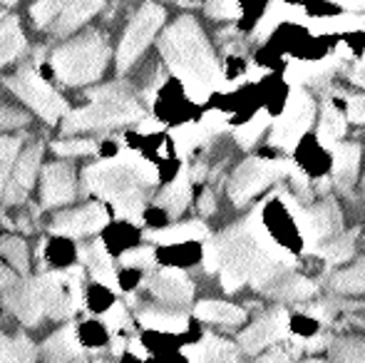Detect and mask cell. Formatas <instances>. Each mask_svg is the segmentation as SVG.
Wrapping results in <instances>:
<instances>
[{"label":"cell","mask_w":365,"mask_h":363,"mask_svg":"<svg viewBox=\"0 0 365 363\" xmlns=\"http://www.w3.org/2000/svg\"><path fill=\"white\" fill-rule=\"evenodd\" d=\"M199 127L204 130V135H217L219 130H224L226 127V117L224 115H219V112H209L207 117H204L202 122H199Z\"/></svg>","instance_id":"cell-45"},{"label":"cell","mask_w":365,"mask_h":363,"mask_svg":"<svg viewBox=\"0 0 365 363\" xmlns=\"http://www.w3.org/2000/svg\"><path fill=\"white\" fill-rule=\"evenodd\" d=\"M328 286L338 294H365V257L333 274L328 279Z\"/></svg>","instance_id":"cell-27"},{"label":"cell","mask_w":365,"mask_h":363,"mask_svg":"<svg viewBox=\"0 0 365 363\" xmlns=\"http://www.w3.org/2000/svg\"><path fill=\"white\" fill-rule=\"evenodd\" d=\"M8 88L23 102H28V105L48 122H58L60 117L68 112V102L50 88L33 68H23L20 73H15L13 78H8Z\"/></svg>","instance_id":"cell-11"},{"label":"cell","mask_w":365,"mask_h":363,"mask_svg":"<svg viewBox=\"0 0 365 363\" xmlns=\"http://www.w3.org/2000/svg\"><path fill=\"white\" fill-rule=\"evenodd\" d=\"M80 257L85 259L87 269H90L92 276H95V281H100V284L110 286V289H117L115 267H112L110 254L105 252V247H102L100 242H95L92 247H87V249H80Z\"/></svg>","instance_id":"cell-25"},{"label":"cell","mask_w":365,"mask_h":363,"mask_svg":"<svg viewBox=\"0 0 365 363\" xmlns=\"http://www.w3.org/2000/svg\"><path fill=\"white\" fill-rule=\"evenodd\" d=\"M209 229L204 222L194 219V222L174 224V227L159 229V232H149L147 239L157 244H182V242H197V239H207Z\"/></svg>","instance_id":"cell-24"},{"label":"cell","mask_w":365,"mask_h":363,"mask_svg":"<svg viewBox=\"0 0 365 363\" xmlns=\"http://www.w3.org/2000/svg\"><path fill=\"white\" fill-rule=\"evenodd\" d=\"M53 150L63 157H77V155H90L97 150V145L92 140H60L53 145Z\"/></svg>","instance_id":"cell-41"},{"label":"cell","mask_w":365,"mask_h":363,"mask_svg":"<svg viewBox=\"0 0 365 363\" xmlns=\"http://www.w3.org/2000/svg\"><path fill=\"white\" fill-rule=\"evenodd\" d=\"M157 182V170L135 152H122L85 170V187L115 204L120 219L140 222L147 207V189Z\"/></svg>","instance_id":"cell-3"},{"label":"cell","mask_w":365,"mask_h":363,"mask_svg":"<svg viewBox=\"0 0 365 363\" xmlns=\"http://www.w3.org/2000/svg\"><path fill=\"white\" fill-rule=\"evenodd\" d=\"M189 202H192V175H189V170L184 167L177 175V180L157 197V207L164 209L169 217H179V214L189 207Z\"/></svg>","instance_id":"cell-21"},{"label":"cell","mask_w":365,"mask_h":363,"mask_svg":"<svg viewBox=\"0 0 365 363\" xmlns=\"http://www.w3.org/2000/svg\"><path fill=\"white\" fill-rule=\"evenodd\" d=\"M122 267L127 269H152L154 262H157V254H154L152 247H137L132 252L122 254Z\"/></svg>","instance_id":"cell-39"},{"label":"cell","mask_w":365,"mask_h":363,"mask_svg":"<svg viewBox=\"0 0 365 363\" xmlns=\"http://www.w3.org/2000/svg\"><path fill=\"white\" fill-rule=\"evenodd\" d=\"M351 80L356 85H361V88H365V53H363V58L358 60L356 65H353V70H351Z\"/></svg>","instance_id":"cell-46"},{"label":"cell","mask_w":365,"mask_h":363,"mask_svg":"<svg viewBox=\"0 0 365 363\" xmlns=\"http://www.w3.org/2000/svg\"><path fill=\"white\" fill-rule=\"evenodd\" d=\"M159 53L194 100H204L219 85L221 70L217 55L192 15H182L177 23L164 30Z\"/></svg>","instance_id":"cell-2"},{"label":"cell","mask_w":365,"mask_h":363,"mask_svg":"<svg viewBox=\"0 0 365 363\" xmlns=\"http://www.w3.org/2000/svg\"><path fill=\"white\" fill-rule=\"evenodd\" d=\"M13 3H18V0H0V5H13Z\"/></svg>","instance_id":"cell-51"},{"label":"cell","mask_w":365,"mask_h":363,"mask_svg":"<svg viewBox=\"0 0 365 363\" xmlns=\"http://www.w3.org/2000/svg\"><path fill=\"white\" fill-rule=\"evenodd\" d=\"M23 50H25V35L20 30L18 20L5 18L3 25H0V68L18 58Z\"/></svg>","instance_id":"cell-28"},{"label":"cell","mask_w":365,"mask_h":363,"mask_svg":"<svg viewBox=\"0 0 365 363\" xmlns=\"http://www.w3.org/2000/svg\"><path fill=\"white\" fill-rule=\"evenodd\" d=\"M204 10L214 20H234L239 18V0H207Z\"/></svg>","instance_id":"cell-40"},{"label":"cell","mask_w":365,"mask_h":363,"mask_svg":"<svg viewBox=\"0 0 365 363\" xmlns=\"http://www.w3.org/2000/svg\"><path fill=\"white\" fill-rule=\"evenodd\" d=\"M363 184H365V182H363Z\"/></svg>","instance_id":"cell-53"},{"label":"cell","mask_w":365,"mask_h":363,"mask_svg":"<svg viewBox=\"0 0 365 363\" xmlns=\"http://www.w3.org/2000/svg\"><path fill=\"white\" fill-rule=\"evenodd\" d=\"M264 207L266 202L209 242L224 291L234 294L241 286L266 291L276 279L296 269L291 249H286L264 222Z\"/></svg>","instance_id":"cell-1"},{"label":"cell","mask_w":365,"mask_h":363,"mask_svg":"<svg viewBox=\"0 0 365 363\" xmlns=\"http://www.w3.org/2000/svg\"><path fill=\"white\" fill-rule=\"evenodd\" d=\"M102 321H105V326L112 331V334H117V331H122V329H130V314H127V309L120 304V301L112 304V309L102 316Z\"/></svg>","instance_id":"cell-42"},{"label":"cell","mask_w":365,"mask_h":363,"mask_svg":"<svg viewBox=\"0 0 365 363\" xmlns=\"http://www.w3.org/2000/svg\"><path fill=\"white\" fill-rule=\"evenodd\" d=\"M164 23V8L157 3H145L137 15L132 18L130 28H127L125 38L120 43V53H117V70L125 73L137 63L142 53L149 48V43L154 40V35L159 33Z\"/></svg>","instance_id":"cell-10"},{"label":"cell","mask_w":365,"mask_h":363,"mask_svg":"<svg viewBox=\"0 0 365 363\" xmlns=\"http://www.w3.org/2000/svg\"><path fill=\"white\" fill-rule=\"evenodd\" d=\"M291 336V316L284 306H274L264 316L254 321L249 329L241 331L239 346L241 351H246L249 356H259L261 351H266L269 346L286 341Z\"/></svg>","instance_id":"cell-12"},{"label":"cell","mask_w":365,"mask_h":363,"mask_svg":"<svg viewBox=\"0 0 365 363\" xmlns=\"http://www.w3.org/2000/svg\"><path fill=\"white\" fill-rule=\"evenodd\" d=\"M313 120H316V102L311 92L303 90V85H293L284 112L271 127V147L291 152L301 142V137L311 130Z\"/></svg>","instance_id":"cell-9"},{"label":"cell","mask_w":365,"mask_h":363,"mask_svg":"<svg viewBox=\"0 0 365 363\" xmlns=\"http://www.w3.org/2000/svg\"><path fill=\"white\" fill-rule=\"evenodd\" d=\"M301 354H303V341L289 336L286 341H279V344L269 346L264 354H259L256 363H296Z\"/></svg>","instance_id":"cell-32"},{"label":"cell","mask_w":365,"mask_h":363,"mask_svg":"<svg viewBox=\"0 0 365 363\" xmlns=\"http://www.w3.org/2000/svg\"><path fill=\"white\" fill-rule=\"evenodd\" d=\"M20 155V140L18 137H0V194L5 189L10 170H13L15 160Z\"/></svg>","instance_id":"cell-36"},{"label":"cell","mask_w":365,"mask_h":363,"mask_svg":"<svg viewBox=\"0 0 365 363\" xmlns=\"http://www.w3.org/2000/svg\"><path fill=\"white\" fill-rule=\"evenodd\" d=\"M331 155H333V167H331L333 184H336L338 189H343V192H348L358 180V170H361V147L353 145V142H338L331 150Z\"/></svg>","instance_id":"cell-18"},{"label":"cell","mask_w":365,"mask_h":363,"mask_svg":"<svg viewBox=\"0 0 365 363\" xmlns=\"http://www.w3.org/2000/svg\"><path fill=\"white\" fill-rule=\"evenodd\" d=\"M145 117V110L137 102L135 92L127 85H105L100 90L90 92V105L75 110L65 117V132H82V130H100V127H115L125 122H137Z\"/></svg>","instance_id":"cell-5"},{"label":"cell","mask_w":365,"mask_h":363,"mask_svg":"<svg viewBox=\"0 0 365 363\" xmlns=\"http://www.w3.org/2000/svg\"><path fill=\"white\" fill-rule=\"evenodd\" d=\"M301 363H328V361H323V359H308V361H301Z\"/></svg>","instance_id":"cell-50"},{"label":"cell","mask_w":365,"mask_h":363,"mask_svg":"<svg viewBox=\"0 0 365 363\" xmlns=\"http://www.w3.org/2000/svg\"><path fill=\"white\" fill-rule=\"evenodd\" d=\"M194 316L199 321H207V324H219V326H239L246 321V311L236 304L229 301H217V299H207L199 301Z\"/></svg>","instance_id":"cell-22"},{"label":"cell","mask_w":365,"mask_h":363,"mask_svg":"<svg viewBox=\"0 0 365 363\" xmlns=\"http://www.w3.org/2000/svg\"><path fill=\"white\" fill-rule=\"evenodd\" d=\"M296 165L289 160H264V157H249L244 160L229 180V199L236 207H244L256 199L269 184L291 177Z\"/></svg>","instance_id":"cell-7"},{"label":"cell","mask_w":365,"mask_h":363,"mask_svg":"<svg viewBox=\"0 0 365 363\" xmlns=\"http://www.w3.org/2000/svg\"><path fill=\"white\" fill-rule=\"evenodd\" d=\"M353 239H356V232L353 234L341 232V234H336V237L328 239V242H323L321 247H316L311 254L321 257L323 262H328V264H343L353 257Z\"/></svg>","instance_id":"cell-30"},{"label":"cell","mask_w":365,"mask_h":363,"mask_svg":"<svg viewBox=\"0 0 365 363\" xmlns=\"http://www.w3.org/2000/svg\"><path fill=\"white\" fill-rule=\"evenodd\" d=\"M28 125V115L15 107L0 105V130H13V127H23Z\"/></svg>","instance_id":"cell-43"},{"label":"cell","mask_w":365,"mask_h":363,"mask_svg":"<svg viewBox=\"0 0 365 363\" xmlns=\"http://www.w3.org/2000/svg\"><path fill=\"white\" fill-rule=\"evenodd\" d=\"M281 197L289 202V209L296 219L298 229L303 234V242H306L308 252H313L316 247H321L323 242H328L331 237L343 232V217H341V209L333 199H321V202H313V204H298V199L293 197Z\"/></svg>","instance_id":"cell-8"},{"label":"cell","mask_w":365,"mask_h":363,"mask_svg":"<svg viewBox=\"0 0 365 363\" xmlns=\"http://www.w3.org/2000/svg\"><path fill=\"white\" fill-rule=\"evenodd\" d=\"M346 130H348L346 117L338 112L336 105L326 102L321 110V117H318V142L323 147H328V150H333L338 145V140L346 135Z\"/></svg>","instance_id":"cell-26"},{"label":"cell","mask_w":365,"mask_h":363,"mask_svg":"<svg viewBox=\"0 0 365 363\" xmlns=\"http://www.w3.org/2000/svg\"><path fill=\"white\" fill-rule=\"evenodd\" d=\"M271 125V120H269V112L266 110H261L256 117H251L249 122H244L241 127H236L234 130V137H236V142H239L244 150H249L251 145H256L259 142V137L266 132V127Z\"/></svg>","instance_id":"cell-34"},{"label":"cell","mask_w":365,"mask_h":363,"mask_svg":"<svg viewBox=\"0 0 365 363\" xmlns=\"http://www.w3.org/2000/svg\"><path fill=\"white\" fill-rule=\"evenodd\" d=\"M172 137H174V142H177V147H179V152H192L194 147L199 145V142H204L207 140V135H204V130L199 125H184V127H177V130L172 132Z\"/></svg>","instance_id":"cell-38"},{"label":"cell","mask_w":365,"mask_h":363,"mask_svg":"<svg viewBox=\"0 0 365 363\" xmlns=\"http://www.w3.org/2000/svg\"><path fill=\"white\" fill-rule=\"evenodd\" d=\"M97 363H102V361H97Z\"/></svg>","instance_id":"cell-52"},{"label":"cell","mask_w":365,"mask_h":363,"mask_svg":"<svg viewBox=\"0 0 365 363\" xmlns=\"http://www.w3.org/2000/svg\"><path fill=\"white\" fill-rule=\"evenodd\" d=\"M110 222L107 209L100 202H90L82 209H73V212H63L50 222V229L63 237H87V234L100 232L105 224Z\"/></svg>","instance_id":"cell-14"},{"label":"cell","mask_w":365,"mask_h":363,"mask_svg":"<svg viewBox=\"0 0 365 363\" xmlns=\"http://www.w3.org/2000/svg\"><path fill=\"white\" fill-rule=\"evenodd\" d=\"M38 359V349L30 344L28 336H8L0 334V363H35Z\"/></svg>","instance_id":"cell-29"},{"label":"cell","mask_w":365,"mask_h":363,"mask_svg":"<svg viewBox=\"0 0 365 363\" xmlns=\"http://www.w3.org/2000/svg\"><path fill=\"white\" fill-rule=\"evenodd\" d=\"M82 356V344L77 339L75 326H65L58 334H53L43 346L45 363H70Z\"/></svg>","instance_id":"cell-19"},{"label":"cell","mask_w":365,"mask_h":363,"mask_svg":"<svg viewBox=\"0 0 365 363\" xmlns=\"http://www.w3.org/2000/svg\"><path fill=\"white\" fill-rule=\"evenodd\" d=\"M68 3L70 0H38V3L33 5V10H30V15H33L38 28H45V25H50L55 18H58V13Z\"/></svg>","instance_id":"cell-37"},{"label":"cell","mask_w":365,"mask_h":363,"mask_svg":"<svg viewBox=\"0 0 365 363\" xmlns=\"http://www.w3.org/2000/svg\"><path fill=\"white\" fill-rule=\"evenodd\" d=\"M331 363H365V339H338L331 344Z\"/></svg>","instance_id":"cell-33"},{"label":"cell","mask_w":365,"mask_h":363,"mask_svg":"<svg viewBox=\"0 0 365 363\" xmlns=\"http://www.w3.org/2000/svg\"><path fill=\"white\" fill-rule=\"evenodd\" d=\"M13 281H15L13 272H10V269H5L3 264H0V289H3V286H13Z\"/></svg>","instance_id":"cell-49"},{"label":"cell","mask_w":365,"mask_h":363,"mask_svg":"<svg viewBox=\"0 0 365 363\" xmlns=\"http://www.w3.org/2000/svg\"><path fill=\"white\" fill-rule=\"evenodd\" d=\"M348 120L353 125H365V95H356L348 100Z\"/></svg>","instance_id":"cell-44"},{"label":"cell","mask_w":365,"mask_h":363,"mask_svg":"<svg viewBox=\"0 0 365 363\" xmlns=\"http://www.w3.org/2000/svg\"><path fill=\"white\" fill-rule=\"evenodd\" d=\"M140 324L145 326V329L169 331V334H182V331H187V316L172 314V311L147 309V311H142V314H140Z\"/></svg>","instance_id":"cell-31"},{"label":"cell","mask_w":365,"mask_h":363,"mask_svg":"<svg viewBox=\"0 0 365 363\" xmlns=\"http://www.w3.org/2000/svg\"><path fill=\"white\" fill-rule=\"evenodd\" d=\"M107 60H110L107 38L97 30H87L80 38L60 45L50 58V65L65 85H87L102 78Z\"/></svg>","instance_id":"cell-6"},{"label":"cell","mask_w":365,"mask_h":363,"mask_svg":"<svg viewBox=\"0 0 365 363\" xmlns=\"http://www.w3.org/2000/svg\"><path fill=\"white\" fill-rule=\"evenodd\" d=\"M75 197V172L68 162H55L43 170V207H58L68 204Z\"/></svg>","instance_id":"cell-15"},{"label":"cell","mask_w":365,"mask_h":363,"mask_svg":"<svg viewBox=\"0 0 365 363\" xmlns=\"http://www.w3.org/2000/svg\"><path fill=\"white\" fill-rule=\"evenodd\" d=\"M199 209H202L204 217H209V214H214V209H217V204H214V194H212V192H204V194H202V202H199Z\"/></svg>","instance_id":"cell-47"},{"label":"cell","mask_w":365,"mask_h":363,"mask_svg":"<svg viewBox=\"0 0 365 363\" xmlns=\"http://www.w3.org/2000/svg\"><path fill=\"white\" fill-rule=\"evenodd\" d=\"M0 257L5 259V262L13 264V269H18V272H28L30 267V254H28V247H25V242L20 237H3L0 239Z\"/></svg>","instance_id":"cell-35"},{"label":"cell","mask_w":365,"mask_h":363,"mask_svg":"<svg viewBox=\"0 0 365 363\" xmlns=\"http://www.w3.org/2000/svg\"><path fill=\"white\" fill-rule=\"evenodd\" d=\"M100 8H102V0H70V3L58 13V18L53 20L55 23L53 33L55 35L73 33V30L80 28L82 23H87Z\"/></svg>","instance_id":"cell-20"},{"label":"cell","mask_w":365,"mask_h":363,"mask_svg":"<svg viewBox=\"0 0 365 363\" xmlns=\"http://www.w3.org/2000/svg\"><path fill=\"white\" fill-rule=\"evenodd\" d=\"M336 5H341V8H346V10H363L365 8V0H333Z\"/></svg>","instance_id":"cell-48"},{"label":"cell","mask_w":365,"mask_h":363,"mask_svg":"<svg viewBox=\"0 0 365 363\" xmlns=\"http://www.w3.org/2000/svg\"><path fill=\"white\" fill-rule=\"evenodd\" d=\"M184 356L189 363H239V349L221 336L207 334L202 341L187 346Z\"/></svg>","instance_id":"cell-17"},{"label":"cell","mask_w":365,"mask_h":363,"mask_svg":"<svg viewBox=\"0 0 365 363\" xmlns=\"http://www.w3.org/2000/svg\"><path fill=\"white\" fill-rule=\"evenodd\" d=\"M40 157H43V150L40 145H33L20 155L18 165H15V175L10 182H5V189H3V199L5 204H18L28 197L30 187H33L35 177H38V170H40Z\"/></svg>","instance_id":"cell-16"},{"label":"cell","mask_w":365,"mask_h":363,"mask_svg":"<svg viewBox=\"0 0 365 363\" xmlns=\"http://www.w3.org/2000/svg\"><path fill=\"white\" fill-rule=\"evenodd\" d=\"M145 286L154 299L167 306H189L194 299V284L182 269H159L147 276Z\"/></svg>","instance_id":"cell-13"},{"label":"cell","mask_w":365,"mask_h":363,"mask_svg":"<svg viewBox=\"0 0 365 363\" xmlns=\"http://www.w3.org/2000/svg\"><path fill=\"white\" fill-rule=\"evenodd\" d=\"M5 306L28 326H35L43 316L68 319L75 311L70 294L65 291L63 274H43L38 279L23 281L5 296Z\"/></svg>","instance_id":"cell-4"},{"label":"cell","mask_w":365,"mask_h":363,"mask_svg":"<svg viewBox=\"0 0 365 363\" xmlns=\"http://www.w3.org/2000/svg\"><path fill=\"white\" fill-rule=\"evenodd\" d=\"M264 294L279 301H306L316 294V284L311 279H306V276L289 272L281 276V279H276Z\"/></svg>","instance_id":"cell-23"}]
</instances>
